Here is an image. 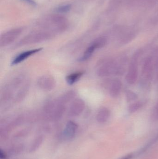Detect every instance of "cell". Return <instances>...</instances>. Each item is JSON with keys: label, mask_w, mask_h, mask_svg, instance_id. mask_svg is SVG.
I'll return each instance as SVG.
<instances>
[{"label": "cell", "mask_w": 158, "mask_h": 159, "mask_svg": "<svg viewBox=\"0 0 158 159\" xmlns=\"http://www.w3.org/2000/svg\"><path fill=\"white\" fill-rule=\"evenodd\" d=\"M21 29H15L10 30L2 34L0 38V45L1 47L6 46L14 42L18 36L21 34Z\"/></svg>", "instance_id": "6da1fadb"}, {"label": "cell", "mask_w": 158, "mask_h": 159, "mask_svg": "<svg viewBox=\"0 0 158 159\" xmlns=\"http://www.w3.org/2000/svg\"><path fill=\"white\" fill-rule=\"evenodd\" d=\"M85 108L84 102L81 99L74 100L70 106L68 115L70 116H77L80 115Z\"/></svg>", "instance_id": "7a4b0ae2"}, {"label": "cell", "mask_w": 158, "mask_h": 159, "mask_svg": "<svg viewBox=\"0 0 158 159\" xmlns=\"http://www.w3.org/2000/svg\"><path fill=\"white\" fill-rule=\"evenodd\" d=\"M55 84V80L51 75H43L38 80V86L44 90H51L54 88Z\"/></svg>", "instance_id": "3957f363"}, {"label": "cell", "mask_w": 158, "mask_h": 159, "mask_svg": "<svg viewBox=\"0 0 158 159\" xmlns=\"http://www.w3.org/2000/svg\"><path fill=\"white\" fill-rule=\"evenodd\" d=\"M49 35H50L46 33H40L30 34L24 38L20 43L22 44L37 43L48 39Z\"/></svg>", "instance_id": "277c9868"}, {"label": "cell", "mask_w": 158, "mask_h": 159, "mask_svg": "<svg viewBox=\"0 0 158 159\" xmlns=\"http://www.w3.org/2000/svg\"><path fill=\"white\" fill-rule=\"evenodd\" d=\"M42 49V48H36V49H32V50H28V51L22 52L17 56L14 59V60L12 61L11 64L12 65H15L20 63L27 59L29 57L40 52Z\"/></svg>", "instance_id": "5b68a950"}, {"label": "cell", "mask_w": 158, "mask_h": 159, "mask_svg": "<svg viewBox=\"0 0 158 159\" xmlns=\"http://www.w3.org/2000/svg\"><path fill=\"white\" fill-rule=\"evenodd\" d=\"M78 125L72 121L68 122L63 131V135L64 138L67 140H71L75 136Z\"/></svg>", "instance_id": "8992f818"}, {"label": "cell", "mask_w": 158, "mask_h": 159, "mask_svg": "<svg viewBox=\"0 0 158 159\" xmlns=\"http://www.w3.org/2000/svg\"><path fill=\"white\" fill-rule=\"evenodd\" d=\"M113 66L111 63H105L98 68L97 74L100 76H107L113 72Z\"/></svg>", "instance_id": "52a82bcc"}, {"label": "cell", "mask_w": 158, "mask_h": 159, "mask_svg": "<svg viewBox=\"0 0 158 159\" xmlns=\"http://www.w3.org/2000/svg\"><path fill=\"white\" fill-rule=\"evenodd\" d=\"M110 116V112L108 108L103 107L98 111L96 119L99 123H104L107 121Z\"/></svg>", "instance_id": "ba28073f"}, {"label": "cell", "mask_w": 158, "mask_h": 159, "mask_svg": "<svg viewBox=\"0 0 158 159\" xmlns=\"http://www.w3.org/2000/svg\"><path fill=\"white\" fill-rule=\"evenodd\" d=\"M137 77V67L136 64L133 63L130 68V70L127 76V80L130 84H133L135 82Z\"/></svg>", "instance_id": "9c48e42d"}, {"label": "cell", "mask_w": 158, "mask_h": 159, "mask_svg": "<svg viewBox=\"0 0 158 159\" xmlns=\"http://www.w3.org/2000/svg\"><path fill=\"white\" fill-rule=\"evenodd\" d=\"M121 82L119 80H115L110 88V94L113 97H116L119 94L121 89Z\"/></svg>", "instance_id": "30bf717a"}, {"label": "cell", "mask_w": 158, "mask_h": 159, "mask_svg": "<svg viewBox=\"0 0 158 159\" xmlns=\"http://www.w3.org/2000/svg\"><path fill=\"white\" fill-rule=\"evenodd\" d=\"M83 74H84V72L83 71L73 73L71 74L66 76V81L67 83L69 85H72L80 79Z\"/></svg>", "instance_id": "8fae6325"}, {"label": "cell", "mask_w": 158, "mask_h": 159, "mask_svg": "<svg viewBox=\"0 0 158 159\" xmlns=\"http://www.w3.org/2000/svg\"><path fill=\"white\" fill-rule=\"evenodd\" d=\"M96 48H97L96 45L94 43H93L84 51L82 57L79 58V60L80 61H85L89 59L92 57V55H93L94 52Z\"/></svg>", "instance_id": "7c38bea8"}, {"label": "cell", "mask_w": 158, "mask_h": 159, "mask_svg": "<svg viewBox=\"0 0 158 159\" xmlns=\"http://www.w3.org/2000/svg\"><path fill=\"white\" fill-rule=\"evenodd\" d=\"M143 104L142 102H137L135 103L132 104L129 107V111L130 113H133L135 111L140 109L142 106Z\"/></svg>", "instance_id": "4fadbf2b"}, {"label": "cell", "mask_w": 158, "mask_h": 159, "mask_svg": "<svg viewBox=\"0 0 158 159\" xmlns=\"http://www.w3.org/2000/svg\"><path fill=\"white\" fill-rule=\"evenodd\" d=\"M71 8L70 5H65L58 7L57 11L59 13H64L69 12Z\"/></svg>", "instance_id": "5bb4252c"}, {"label": "cell", "mask_w": 158, "mask_h": 159, "mask_svg": "<svg viewBox=\"0 0 158 159\" xmlns=\"http://www.w3.org/2000/svg\"><path fill=\"white\" fill-rule=\"evenodd\" d=\"M137 98V95L131 91H128L127 93V98L128 101H132L135 100Z\"/></svg>", "instance_id": "9a60e30c"}, {"label": "cell", "mask_w": 158, "mask_h": 159, "mask_svg": "<svg viewBox=\"0 0 158 159\" xmlns=\"http://www.w3.org/2000/svg\"><path fill=\"white\" fill-rule=\"evenodd\" d=\"M133 155L132 154H129V155H127V156H125V157H123V158L121 159H131L132 158Z\"/></svg>", "instance_id": "2e32d148"}, {"label": "cell", "mask_w": 158, "mask_h": 159, "mask_svg": "<svg viewBox=\"0 0 158 159\" xmlns=\"http://www.w3.org/2000/svg\"><path fill=\"white\" fill-rule=\"evenodd\" d=\"M0 157H1V158L2 159H5V156L4 154H2V151H1V153H0Z\"/></svg>", "instance_id": "e0dca14e"}, {"label": "cell", "mask_w": 158, "mask_h": 159, "mask_svg": "<svg viewBox=\"0 0 158 159\" xmlns=\"http://www.w3.org/2000/svg\"><path fill=\"white\" fill-rule=\"evenodd\" d=\"M25 1H27L28 2L32 4H35V3L32 0H25Z\"/></svg>", "instance_id": "ac0fdd59"}, {"label": "cell", "mask_w": 158, "mask_h": 159, "mask_svg": "<svg viewBox=\"0 0 158 159\" xmlns=\"http://www.w3.org/2000/svg\"><path fill=\"white\" fill-rule=\"evenodd\" d=\"M156 117L158 119V105L157 106V108L156 110Z\"/></svg>", "instance_id": "d6986e66"}]
</instances>
